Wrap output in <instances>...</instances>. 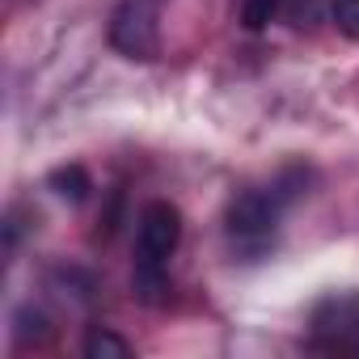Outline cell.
I'll return each instance as SVG.
<instances>
[{
    "label": "cell",
    "mask_w": 359,
    "mask_h": 359,
    "mask_svg": "<svg viewBox=\"0 0 359 359\" xmlns=\"http://www.w3.org/2000/svg\"><path fill=\"white\" fill-rule=\"evenodd\" d=\"M13 334H18V342H30V334L43 342V338H47V317H43L39 309H22V313H18V330H13Z\"/></svg>",
    "instance_id": "cell-9"
},
{
    "label": "cell",
    "mask_w": 359,
    "mask_h": 359,
    "mask_svg": "<svg viewBox=\"0 0 359 359\" xmlns=\"http://www.w3.org/2000/svg\"><path fill=\"white\" fill-rule=\"evenodd\" d=\"M156 13H161V0H123L110 22V43L131 60H152L156 55Z\"/></svg>",
    "instance_id": "cell-3"
},
{
    "label": "cell",
    "mask_w": 359,
    "mask_h": 359,
    "mask_svg": "<svg viewBox=\"0 0 359 359\" xmlns=\"http://www.w3.org/2000/svg\"><path fill=\"white\" fill-rule=\"evenodd\" d=\"M292 191H241L233 203H229V241L241 250V254H262L271 241H275V229H279V216H283V203H287Z\"/></svg>",
    "instance_id": "cell-2"
},
{
    "label": "cell",
    "mask_w": 359,
    "mask_h": 359,
    "mask_svg": "<svg viewBox=\"0 0 359 359\" xmlns=\"http://www.w3.org/2000/svg\"><path fill=\"white\" fill-rule=\"evenodd\" d=\"M182 241V216H177L173 203H148L144 216H140V229H135V296L156 304L161 292H165V266Z\"/></svg>",
    "instance_id": "cell-1"
},
{
    "label": "cell",
    "mask_w": 359,
    "mask_h": 359,
    "mask_svg": "<svg viewBox=\"0 0 359 359\" xmlns=\"http://www.w3.org/2000/svg\"><path fill=\"white\" fill-rule=\"evenodd\" d=\"M51 187H55V195H60V199L81 203V199L89 195V177H85V169H81V165H68V169H55V173H51Z\"/></svg>",
    "instance_id": "cell-6"
},
{
    "label": "cell",
    "mask_w": 359,
    "mask_h": 359,
    "mask_svg": "<svg viewBox=\"0 0 359 359\" xmlns=\"http://www.w3.org/2000/svg\"><path fill=\"white\" fill-rule=\"evenodd\" d=\"M334 26L338 34L359 43V0H334Z\"/></svg>",
    "instance_id": "cell-8"
},
{
    "label": "cell",
    "mask_w": 359,
    "mask_h": 359,
    "mask_svg": "<svg viewBox=\"0 0 359 359\" xmlns=\"http://www.w3.org/2000/svg\"><path fill=\"white\" fill-rule=\"evenodd\" d=\"M85 355H89V359H127L131 346H127V338H118L114 330L97 325V330H89V338H85Z\"/></svg>",
    "instance_id": "cell-5"
},
{
    "label": "cell",
    "mask_w": 359,
    "mask_h": 359,
    "mask_svg": "<svg viewBox=\"0 0 359 359\" xmlns=\"http://www.w3.org/2000/svg\"><path fill=\"white\" fill-rule=\"evenodd\" d=\"M279 5H283V0H245V5H241V22H245V30H266V26L275 22Z\"/></svg>",
    "instance_id": "cell-7"
},
{
    "label": "cell",
    "mask_w": 359,
    "mask_h": 359,
    "mask_svg": "<svg viewBox=\"0 0 359 359\" xmlns=\"http://www.w3.org/2000/svg\"><path fill=\"white\" fill-rule=\"evenodd\" d=\"M313 346L321 351H359V304L334 300L317 313V338Z\"/></svg>",
    "instance_id": "cell-4"
}]
</instances>
